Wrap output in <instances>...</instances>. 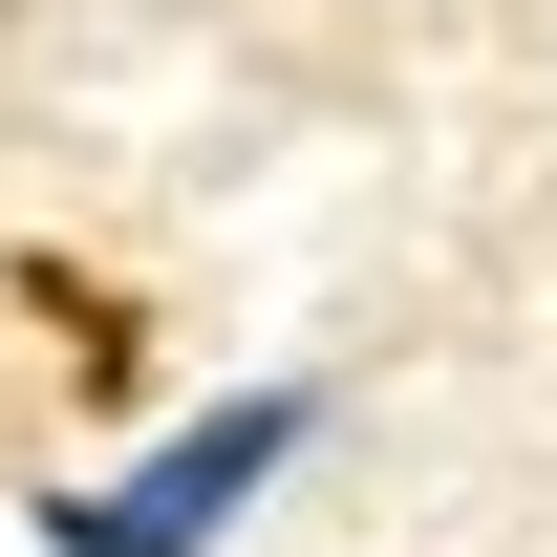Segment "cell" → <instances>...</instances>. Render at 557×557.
Wrapping results in <instances>:
<instances>
[{
	"mask_svg": "<svg viewBox=\"0 0 557 557\" xmlns=\"http://www.w3.org/2000/svg\"><path fill=\"white\" fill-rule=\"evenodd\" d=\"M300 386H236V408H194L150 472H108V493H44V557H214L236 515H258L278 472H300Z\"/></svg>",
	"mask_w": 557,
	"mask_h": 557,
	"instance_id": "6da1fadb",
	"label": "cell"
}]
</instances>
